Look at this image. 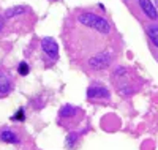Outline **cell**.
I'll use <instances>...</instances> for the list:
<instances>
[{
	"instance_id": "6da1fadb",
	"label": "cell",
	"mask_w": 158,
	"mask_h": 150,
	"mask_svg": "<svg viewBox=\"0 0 158 150\" xmlns=\"http://www.w3.org/2000/svg\"><path fill=\"white\" fill-rule=\"evenodd\" d=\"M79 22L90 27V29H95L101 33H109V30H111V25L106 19H103L97 15H92V13H82V15H79Z\"/></svg>"
},
{
	"instance_id": "7a4b0ae2",
	"label": "cell",
	"mask_w": 158,
	"mask_h": 150,
	"mask_svg": "<svg viewBox=\"0 0 158 150\" xmlns=\"http://www.w3.org/2000/svg\"><path fill=\"white\" fill-rule=\"evenodd\" d=\"M41 49L44 52V56L51 60V62H54L57 60L59 57V46L57 43L54 41V38H51V36H46L41 40Z\"/></svg>"
},
{
	"instance_id": "3957f363",
	"label": "cell",
	"mask_w": 158,
	"mask_h": 150,
	"mask_svg": "<svg viewBox=\"0 0 158 150\" xmlns=\"http://www.w3.org/2000/svg\"><path fill=\"white\" fill-rule=\"evenodd\" d=\"M109 54H98V56L95 57H92L89 60V65L92 68H104V66H108L109 65Z\"/></svg>"
},
{
	"instance_id": "277c9868",
	"label": "cell",
	"mask_w": 158,
	"mask_h": 150,
	"mask_svg": "<svg viewBox=\"0 0 158 150\" xmlns=\"http://www.w3.org/2000/svg\"><path fill=\"white\" fill-rule=\"evenodd\" d=\"M87 97L89 98H109V92L104 87H98V85H92L87 90Z\"/></svg>"
},
{
	"instance_id": "5b68a950",
	"label": "cell",
	"mask_w": 158,
	"mask_h": 150,
	"mask_svg": "<svg viewBox=\"0 0 158 150\" xmlns=\"http://www.w3.org/2000/svg\"><path fill=\"white\" fill-rule=\"evenodd\" d=\"M139 5H141V10L146 13L150 19L158 18V13H156V10H155V6H153V3L150 2V0H139Z\"/></svg>"
},
{
	"instance_id": "8992f818",
	"label": "cell",
	"mask_w": 158,
	"mask_h": 150,
	"mask_svg": "<svg viewBox=\"0 0 158 150\" xmlns=\"http://www.w3.org/2000/svg\"><path fill=\"white\" fill-rule=\"evenodd\" d=\"M0 139H2L3 142H10V144H19L18 134L15 131H11V130H3L2 133H0Z\"/></svg>"
},
{
	"instance_id": "52a82bcc",
	"label": "cell",
	"mask_w": 158,
	"mask_h": 150,
	"mask_svg": "<svg viewBox=\"0 0 158 150\" xmlns=\"http://www.w3.org/2000/svg\"><path fill=\"white\" fill-rule=\"evenodd\" d=\"M10 90H11V81L8 79L6 74L0 73V95L3 97V95L10 93Z\"/></svg>"
},
{
	"instance_id": "ba28073f",
	"label": "cell",
	"mask_w": 158,
	"mask_h": 150,
	"mask_svg": "<svg viewBox=\"0 0 158 150\" xmlns=\"http://www.w3.org/2000/svg\"><path fill=\"white\" fill-rule=\"evenodd\" d=\"M76 112H77V107L67 104V106H63V107L60 109V117H63V119H65V117H73Z\"/></svg>"
},
{
	"instance_id": "9c48e42d",
	"label": "cell",
	"mask_w": 158,
	"mask_h": 150,
	"mask_svg": "<svg viewBox=\"0 0 158 150\" xmlns=\"http://www.w3.org/2000/svg\"><path fill=\"white\" fill-rule=\"evenodd\" d=\"M25 11L24 6H15V8H10L5 11V16L6 18H13V16H18V15H22V13Z\"/></svg>"
},
{
	"instance_id": "30bf717a",
	"label": "cell",
	"mask_w": 158,
	"mask_h": 150,
	"mask_svg": "<svg viewBox=\"0 0 158 150\" xmlns=\"http://www.w3.org/2000/svg\"><path fill=\"white\" fill-rule=\"evenodd\" d=\"M149 36H150V40L158 46V27H150L149 29Z\"/></svg>"
},
{
	"instance_id": "8fae6325",
	"label": "cell",
	"mask_w": 158,
	"mask_h": 150,
	"mask_svg": "<svg viewBox=\"0 0 158 150\" xmlns=\"http://www.w3.org/2000/svg\"><path fill=\"white\" fill-rule=\"evenodd\" d=\"M18 71H19V74H22V76H27L29 71H30V68H29V65L25 63V62H21L19 66H18Z\"/></svg>"
},
{
	"instance_id": "7c38bea8",
	"label": "cell",
	"mask_w": 158,
	"mask_h": 150,
	"mask_svg": "<svg viewBox=\"0 0 158 150\" xmlns=\"http://www.w3.org/2000/svg\"><path fill=\"white\" fill-rule=\"evenodd\" d=\"M77 136H79V133H70V134H68V138H67V145H68V147H71V145L77 141Z\"/></svg>"
},
{
	"instance_id": "4fadbf2b",
	"label": "cell",
	"mask_w": 158,
	"mask_h": 150,
	"mask_svg": "<svg viewBox=\"0 0 158 150\" xmlns=\"http://www.w3.org/2000/svg\"><path fill=\"white\" fill-rule=\"evenodd\" d=\"M24 109H19V111H18V114L16 115H13V119H15V120H24Z\"/></svg>"
},
{
	"instance_id": "5bb4252c",
	"label": "cell",
	"mask_w": 158,
	"mask_h": 150,
	"mask_svg": "<svg viewBox=\"0 0 158 150\" xmlns=\"http://www.w3.org/2000/svg\"><path fill=\"white\" fill-rule=\"evenodd\" d=\"M2 27H3V18L0 16V32H2Z\"/></svg>"
},
{
	"instance_id": "9a60e30c",
	"label": "cell",
	"mask_w": 158,
	"mask_h": 150,
	"mask_svg": "<svg viewBox=\"0 0 158 150\" xmlns=\"http://www.w3.org/2000/svg\"><path fill=\"white\" fill-rule=\"evenodd\" d=\"M156 5H158V0H156Z\"/></svg>"
}]
</instances>
